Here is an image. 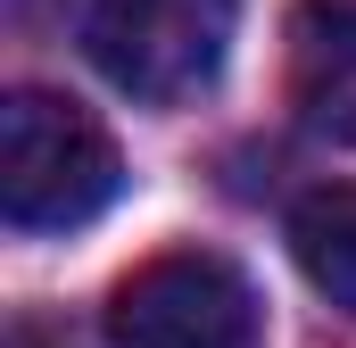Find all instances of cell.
<instances>
[{
  "instance_id": "1",
  "label": "cell",
  "mask_w": 356,
  "mask_h": 348,
  "mask_svg": "<svg viewBox=\"0 0 356 348\" xmlns=\"http://www.w3.org/2000/svg\"><path fill=\"white\" fill-rule=\"evenodd\" d=\"M116 141L67 91H8L0 100V216L8 232H75L116 199Z\"/></svg>"
},
{
  "instance_id": "2",
  "label": "cell",
  "mask_w": 356,
  "mask_h": 348,
  "mask_svg": "<svg viewBox=\"0 0 356 348\" xmlns=\"http://www.w3.org/2000/svg\"><path fill=\"white\" fill-rule=\"evenodd\" d=\"M232 25L241 0H91V58L116 91L175 108L216 84Z\"/></svg>"
},
{
  "instance_id": "3",
  "label": "cell",
  "mask_w": 356,
  "mask_h": 348,
  "mask_svg": "<svg viewBox=\"0 0 356 348\" xmlns=\"http://www.w3.org/2000/svg\"><path fill=\"white\" fill-rule=\"evenodd\" d=\"M108 348H257V290L216 249H166L116 282Z\"/></svg>"
},
{
  "instance_id": "4",
  "label": "cell",
  "mask_w": 356,
  "mask_h": 348,
  "mask_svg": "<svg viewBox=\"0 0 356 348\" xmlns=\"http://www.w3.org/2000/svg\"><path fill=\"white\" fill-rule=\"evenodd\" d=\"M290 108L307 133L356 150V0H307L290 17Z\"/></svg>"
},
{
  "instance_id": "5",
  "label": "cell",
  "mask_w": 356,
  "mask_h": 348,
  "mask_svg": "<svg viewBox=\"0 0 356 348\" xmlns=\"http://www.w3.org/2000/svg\"><path fill=\"white\" fill-rule=\"evenodd\" d=\"M290 249L307 265V282L356 315V182H315L290 207Z\"/></svg>"
},
{
  "instance_id": "6",
  "label": "cell",
  "mask_w": 356,
  "mask_h": 348,
  "mask_svg": "<svg viewBox=\"0 0 356 348\" xmlns=\"http://www.w3.org/2000/svg\"><path fill=\"white\" fill-rule=\"evenodd\" d=\"M8 348H42V340H33V332H17V340H8Z\"/></svg>"
}]
</instances>
